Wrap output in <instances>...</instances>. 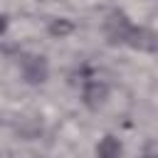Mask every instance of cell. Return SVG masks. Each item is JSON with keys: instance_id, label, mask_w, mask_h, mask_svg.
Listing matches in <instances>:
<instances>
[{"instance_id": "obj_1", "label": "cell", "mask_w": 158, "mask_h": 158, "mask_svg": "<svg viewBox=\"0 0 158 158\" xmlns=\"http://www.w3.org/2000/svg\"><path fill=\"white\" fill-rule=\"evenodd\" d=\"M17 69H20V79L27 86H42L49 79V62L44 54H25Z\"/></svg>"}, {"instance_id": "obj_2", "label": "cell", "mask_w": 158, "mask_h": 158, "mask_svg": "<svg viewBox=\"0 0 158 158\" xmlns=\"http://www.w3.org/2000/svg\"><path fill=\"white\" fill-rule=\"evenodd\" d=\"M109 96H111V86L109 81L99 79V77H89L81 81V104L89 109V111H99L109 104Z\"/></svg>"}, {"instance_id": "obj_3", "label": "cell", "mask_w": 158, "mask_h": 158, "mask_svg": "<svg viewBox=\"0 0 158 158\" xmlns=\"http://www.w3.org/2000/svg\"><path fill=\"white\" fill-rule=\"evenodd\" d=\"M126 47L143 52V54H153V52H158V32L153 27H146V25H133L128 32Z\"/></svg>"}, {"instance_id": "obj_4", "label": "cell", "mask_w": 158, "mask_h": 158, "mask_svg": "<svg viewBox=\"0 0 158 158\" xmlns=\"http://www.w3.org/2000/svg\"><path fill=\"white\" fill-rule=\"evenodd\" d=\"M131 22L123 12H111L104 22V35L109 40V44H126L128 40V32H131Z\"/></svg>"}, {"instance_id": "obj_5", "label": "cell", "mask_w": 158, "mask_h": 158, "mask_svg": "<svg viewBox=\"0 0 158 158\" xmlns=\"http://www.w3.org/2000/svg\"><path fill=\"white\" fill-rule=\"evenodd\" d=\"M126 148L116 133H104L94 146V158H123Z\"/></svg>"}, {"instance_id": "obj_6", "label": "cell", "mask_w": 158, "mask_h": 158, "mask_svg": "<svg viewBox=\"0 0 158 158\" xmlns=\"http://www.w3.org/2000/svg\"><path fill=\"white\" fill-rule=\"evenodd\" d=\"M74 32H77V22L72 17H52L47 22V35L54 37V40H64Z\"/></svg>"}, {"instance_id": "obj_7", "label": "cell", "mask_w": 158, "mask_h": 158, "mask_svg": "<svg viewBox=\"0 0 158 158\" xmlns=\"http://www.w3.org/2000/svg\"><path fill=\"white\" fill-rule=\"evenodd\" d=\"M143 158H158V156H156V153H148V156H143Z\"/></svg>"}]
</instances>
